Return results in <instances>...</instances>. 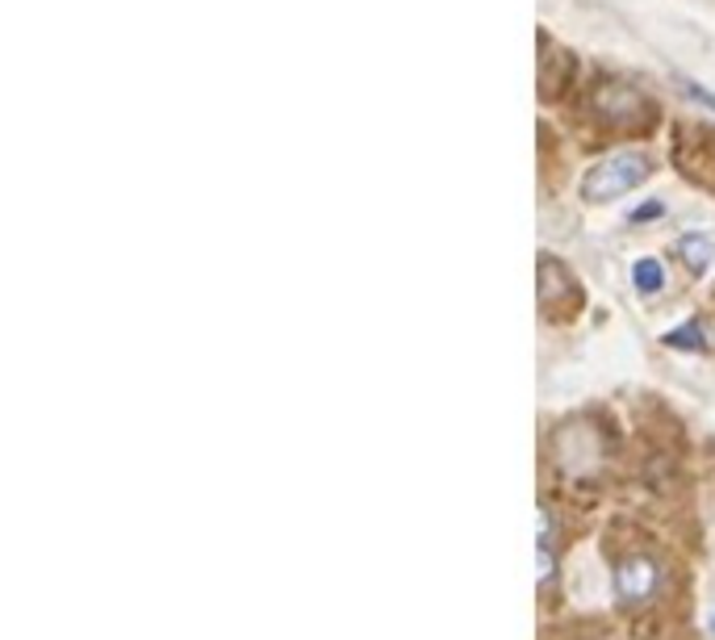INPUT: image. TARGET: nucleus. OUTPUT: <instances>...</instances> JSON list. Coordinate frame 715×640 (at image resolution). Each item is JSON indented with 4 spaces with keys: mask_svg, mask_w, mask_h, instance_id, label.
I'll list each match as a JSON object with an SVG mask.
<instances>
[{
    "mask_svg": "<svg viewBox=\"0 0 715 640\" xmlns=\"http://www.w3.org/2000/svg\"><path fill=\"white\" fill-rule=\"evenodd\" d=\"M644 172H648L644 155H636V151H620V155L602 160V164L590 172V181H586V197H590V201H616V197H623L628 189L641 185Z\"/></svg>",
    "mask_w": 715,
    "mask_h": 640,
    "instance_id": "f257e3e1",
    "label": "nucleus"
},
{
    "mask_svg": "<svg viewBox=\"0 0 715 640\" xmlns=\"http://www.w3.org/2000/svg\"><path fill=\"white\" fill-rule=\"evenodd\" d=\"M661 586V566L653 561V557H623L620 566H616V591H620V603L623 607H641L648 603L653 594Z\"/></svg>",
    "mask_w": 715,
    "mask_h": 640,
    "instance_id": "f03ea898",
    "label": "nucleus"
},
{
    "mask_svg": "<svg viewBox=\"0 0 715 640\" xmlns=\"http://www.w3.org/2000/svg\"><path fill=\"white\" fill-rule=\"evenodd\" d=\"M595 105L607 114V118H616V121H623V118H636L644 109V96L636 93V89H628V84H620V80H611V84H602L595 93Z\"/></svg>",
    "mask_w": 715,
    "mask_h": 640,
    "instance_id": "7ed1b4c3",
    "label": "nucleus"
},
{
    "mask_svg": "<svg viewBox=\"0 0 715 640\" xmlns=\"http://www.w3.org/2000/svg\"><path fill=\"white\" fill-rule=\"evenodd\" d=\"M570 284V272L561 268L556 260H540V302L544 306H552L556 302V293Z\"/></svg>",
    "mask_w": 715,
    "mask_h": 640,
    "instance_id": "20e7f679",
    "label": "nucleus"
},
{
    "mask_svg": "<svg viewBox=\"0 0 715 640\" xmlns=\"http://www.w3.org/2000/svg\"><path fill=\"white\" fill-rule=\"evenodd\" d=\"M678 256H682V264L691 268V272H703L707 264H712V243L707 238H699V235H687L682 238V247H678Z\"/></svg>",
    "mask_w": 715,
    "mask_h": 640,
    "instance_id": "39448f33",
    "label": "nucleus"
},
{
    "mask_svg": "<svg viewBox=\"0 0 715 640\" xmlns=\"http://www.w3.org/2000/svg\"><path fill=\"white\" fill-rule=\"evenodd\" d=\"M552 520L549 511H540V561H544V591H552Z\"/></svg>",
    "mask_w": 715,
    "mask_h": 640,
    "instance_id": "423d86ee",
    "label": "nucleus"
},
{
    "mask_svg": "<svg viewBox=\"0 0 715 640\" xmlns=\"http://www.w3.org/2000/svg\"><path fill=\"white\" fill-rule=\"evenodd\" d=\"M632 281L641 284L644 293H657V289H661V268H657V260L636 264V268H632Z\"/></svg>",
    "mask_w": 715,
    "mask_h": 640,
    "instance_id": "0eeeda50",
    "label": "nucleus"
},
{
    "mask_svg": "<svg viewBox=\"0 0 715 640\" xmlns=\"http://www.w3.org/2000/svg\"><path fill=\"white\" fill-rule=\"evenodd\" d=\"M669 344H673V348H703V331L691 323V327H682V331L669 335Z\"/></svg>",
    "mask_w": 715,
    "mask_h": 640,
    "instance_id": "6e6552de",
    "label": "nucleus"
},
{
    "mask_svg": "<svg viewBox=\"0 0 715 640\" xmlns=\"http://www.w3.org/2000/svg\"><path fill=\"white\" fill-rule=\"evenodd\" d=\"M657 213H661V206H657V201H648V206H641V210L632 213V222H653Z\"/></svg>",
    "mask_w": 715,
    "mask_h": 640,
    "instance_id": "1a4fd4ad",
    "label": "nucleus"
},
{
    "mask_svg": "<svg viewBox=\"0 0 715 640\" xmlns=\"http://www.w3.org/2000/svg\"><path fill=\"white\" fill-rule=\"evenodd\" d=\"M712 632H715V619H712Z\"/></svg>",
    "mask_w": 715,
    "mask_h": 640,
    "instance_id": "9d476101",
    "label": "nucleus"
}]
</instances>
